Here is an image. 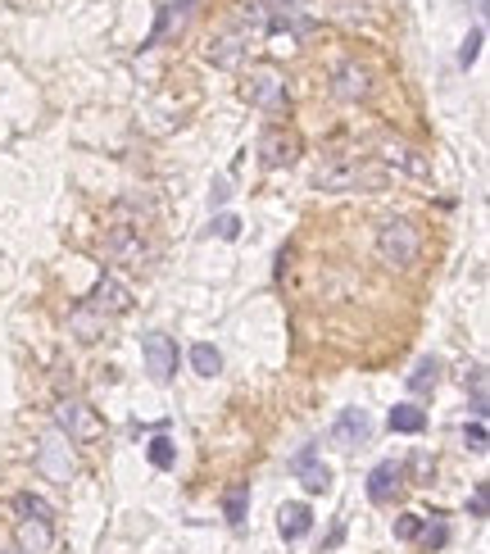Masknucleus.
Returning a JSON list of instances; mask_svg holds the SVG:
<instances>
[{
  "instance_id": "nucleus-31",
  "label": "nucleus",
  "mask_w": 490,
  "mask_h": 554,
  "mask_svg": "<svg viewBox=\"0 0 490 554\" xmlns=\"http://www.w3.org/2000/svg\"><path fill=\"white\" fill-rule=\"evenodd\" d=\"M272 5H277V10H282V5H287V14H291V10H296V0H272Z\"/></svg>"
},
{
  "instance_id": "nucleus-18",
  "label": "nucleus",
  "mask_w": 490,
  "mask_h": 554,
  "mask_svg": "<svg viewBox=\"0 0 490 554\" xmlns=\"http://www.w3.org/2000/svg\"><path fill=\"white\" fill-rule=\"evenodd\" d=\"M105 323H109V318L96 314L91 305H78L73 314H68V332H73L78 341H100V336H105Z\"/></svg>"
},
{
  "instance_id": "nucleus-5",
  "label": "nucleus",
  "mask_w": 490,
  "mask_h": 554,
  "mask_svg": "<svg viewBox=\"0 0 490 554\" xmlns=\"http://www.w3.org/2000/svg\"><path fill=\"white\" fill-rule=\"evenodd\" d=\"M241 91H245V100L254 109H268V114L287 109V78L277 74V68H250V78H245Z\"/></svg>"
},
{
  "instance_id": "nucleus-10",
  "label": "nucleus",
  "mask_w": 490,
  "mask_h": 554,
  "mask_svg": "<svg viewBox=\"0 0 490 554\" xmlns=\"http://www.w3.org/2000/svg\"><path fill=\"white\" fill-rule=\"evenodd\" d=\"M400 491H404V463L382 459V463L368 472V500H373V505H391Z\"/></svg>"
},
{
  "instance_id": "nucleus-19",
  "label": "nucleus",
  "mask_w": 490,
  "mask_h": 554,
  "mask_svg": "<svg viewBox=\"0 0 490 554\" xmlns=\"http://www.w3.org/2000/svg\"><path fill=\"white\" fill-rule=\"evenodd\" d=\"M386 423H391V432H400V437H417V432L427 428V413L417 409V404H395Z\"/></svg>"
},
{
  "instance_id": "nucleus-1",
  "label": "nucleus",
  "mask_w": 490,
  "mask_h": 554,
  "mask_svg": "<svg viewBox=\"0 0 490 554\" xmlns=\"http://www.w3.org/2000/svg\"><path fill=\"white\" fill-rule=\"evenodd\" d=\"M55 428H59L68 441H73V446H91V441L105 437L100 413H96L87 400H78V395H64V400L55 404Z\"/></svg>"
},
{
  "instance_id": "nucleus-16",
  "label": "nucleus",
  "mask_w": 490,
  "mask_h": 554,
  "mask_svg": "<svg viewBox=\"0 0 490 554\" xmlns=\"http://www.w3.org/2000/svg\"><path fill=\"white\" fill-rule=\"evenodd\" d=\"M291 468L300 472V481H305V491H309V496H322V491L331 487V468L314 459V446H305V450L291 459Z\"/></svg>"
},
{
  "instance_id": "nucleus-22",
  "label": "nucleus",
  "mask_w": 490,
  "mask_h": 554,
  "mask_svg": "<svg viewBox=\"0 0 490 554\" xmlns=\"http://www.w3.org/2000/svg\"><path fill=\"white\" fill-rule=\"evenodd\" d=\"M14 514L19 518H41V523H55V505H46L41 496H32V491H19L14 496Z\"/></svg>"
},
{
  "instance_id": "nucleus-30",
  "label": "nucleus",
  "mask_w": 490,
  "mask_h": 554,
  "mask_svg": "<svg viewBox=\"0 0 490 554\" xmlns=\"http://www.w3.org/2000/svg\"><path fill=\"white\" fill-rule=\"evenodd\" d=\"M0 554H28V550H19V545L10 541V545H0Z\"/></svg>"
},
{
  "instance_id": "nucleus-2",
  "label": "nucleus",
  "mask_w": 490,
  "mask_h": 554,
  "mask_svg": "<svg viewBox=\"0 0 490 554\" xmlns=\"http://www.w3.org/2000/svg\"><path fill=\"white\" fill-rule=\"evenodd\" d=\"M417 250H423V237H417V228L408 219H386L377 228V259L386 268H408L417 259Z\"/></svg>"
},
{
  "instance_id": "nucleus-24",
  "label": "nucleus",
  "mask_w": 490,
  "mask_h": 554,
  "mask_svg": "<svg viewBox=\"0 0 490 554\" xmlns=\"http://www.w3.org/2000/svg\"><path fill=\"white\" fill-rule=\"evenodd\" d=\"M146 459H150L155 468H173V463H177V446H173L168 437H155V441L146 446Z\"/></svg>"
},
{
  "instance_id": "nucleus-23",
  "label": "nucleus",
  "mask_w": 490,
  "mask_h": 554,
  "mask_svg": "<svg viewBox=\"0 0 490 554\" xmlns=\"http://www.w3.org/2000/svg\"><path fill=\"white\" fill-rule=\"evenodd\" d=\"M191 368H195L200 377H219V373H223V355L214 351V345H204V341H200L195 351H191Z\"/></svg>"
},
{
  "instance_id": "nucleus-20",
  "label": "nucleus",
  "mask_w": 490,
  "mask_h": 554,
  "mask_svg": "<svg viewBox=\"0 0 490 554\" xmlns=\"http://www.w3.org/2000/svg\"><path fill=\"white\" fill-rule=\"evenodd\" d=\"M245 514H250V487H245V481H236V487L223 491V518H228L232 527H241Z\"/></svg>"
},
{
  "instance_id": "nucleus-11",
  "label": "nucleus",
  "mask_w": 490,
  "mask_h": 554,
  "mask_svg": "<svg viewBox=\"0 0 490 554\" xmlns=\"http://www.w3.org/2000/svg\"><path fill=\"white\" fill-rule=\"evenodd\" d=\"M87 305H91L96 314H105V318H123V314L132 309V291H127L123 282H114V277H100L96 291L87 296Z\"/></svg>"
},
{
  "instance_id": "nucleus-4",
  "label": "nucleus",
  "mask_w": 490,
  "mask_h": 554,
  "mask_svg": "<svg viewBox=\"0 0 490 554\" xmlns=\"http://www.w3.org/2000/svg\"><path fill=\"white\" fill-rule=\"evenodd\" d=\"M37 468H41L46 481H55V487H68V481H73V472H78V463H73V441H68L59 428H50V432L41 437V446H37Z\"/></svg>"
},
{
  "instance_id": "nucleus-15",
  "label": "nucleus",
  "mask_w": 490,
  "mask_h": 554,
  "mask_svg": "<svg viewBox=\"0 0 490 554\" xmlns=\"http://www.w3.org/2000/svg\"><path fill=\"white\" fill-rule=\"evenodd\" d=\"M14 545L28 550V554H50V550H55V523L19 518V523H14Z\"/></svg>"
},
{
  "instance_id": "nucleus-27",
  "label": "nucleus",
  "mask_w": 490,
  "mask_h": 554,
  "mask_svg": "<svg viewBox=\"0 0 490 554\" xmlns=\"http://www.w3.org/2000/svg\"><path fill=\"white\" fill-rule=\"evenodd\" d=\"M481 41H486V32H481V28H472V32H468V41H463V50H459V64H463V68H468V64L477 59Z\"/></svg>"
},
{
  "instance_id": "nucleus-25",
  "label": "nucleus",
  "mask_w": 490,
  "mask_h": 554,
  "mask_svg": "<svg viewBox=\"0 0 490 554\" xmlns=\"http://www.w3.org/2000/svg\"><path fill=\"white\" fill-rule=\"evenodd\" d=\"M423 523H427L423 514H400L395 518V536L400 541H423Z\"/></svg>"
},
{
  "instance_id": "nucleus-14",
  "label": "nucleus",
  "mask_w": 490,
  "mask_h": 554,
  "mask_svg": "<svg viewBox=\"0 0 490 554\" xmlns=\"http://www.w3.org/2000/svg\"><path fill=\"white\" fill-rule=\"evenodd\" d=\"M368 432H373V423H368L364 409H340V419L331 423V441L340 450H355L359 441H368Z\"/></svg>"
},
{
  "instance_id": "nucleus-8",
  "label": "nucleus",
  "mask_w": 490,
  "mask_h": 554,
  "mask_svg": "<svg viewBox=\"0 0 490 554\" xmlns=\"http://www.w3.org/2000/svg\"><path fill=\"white\" fill-rule=\"evenodd\" d=\"M142 355H146V373L155 382H168L177 373V341L168 332H146L142 336Z\"/></svg>"
},
{
  "instance_id": "nucleus-17",
  "label": "nucleus",
  "mask_w": 490,
  "mask_h": 554,
  "mask_svg": "<svg viewBox=\"0 0 490 554\" xmlns=\"http://www.w3.org/2000/svg\"><path fill=\"white\" fill-rule=\"evenodd\" d=\"M277 527H282V536H287V541H305V536H309V527H314L309 505H300V500L282 505V514H277Z\"/></svg>"
},
{
  "instance_id": "nucleus-29",
  "label": "nucleus",
  "mask_w": 490,
  "mask_h": 554,
  "mask_svg": "<svg viewBox=\"0 0 490 554\" xmlns=\"http://www.w3.org/2000/svg\"><path fill=\"white\" fill-rule=\"evenodd\" d=\"M486 496L490 491H486V481H481V487L472 491V518H486Z\"/></svg>"
},
{
  "instance_id": "nucleus-13",
  "label": "nucleus",
  "mask_w": 490,
  "mask_h": 554,
  "mask_svg": "<svg viewBox=\"0 0 490 554\" xmlns=\"http://www.w3.org/2000/svg\"><path fill=\"white\" fill-rule=\"evenodd\" d=\"M382 164H391V169H400V173H408V177H432L427 155L413 151V146H404V142H382Z\"/></svg>"
},
{
  "instance_id": "nucleus-3",
  "label": "nucleus",
  "mask_w": 490,
  "mask_h": 554,
  "mask_svg": "<svg viewBox=\"0 0 490 554\" xmlns=\"http://www.w3.org/2000/svg\"><path fill=\"white\" fill-rule=\"evenodd\" d=\"M105 259L142 273V268H150V264H155V246L142 237V228L118 223V228H109V232H105Z\"/></svg>"
},
{
  "instance_id": "nucleus-9",
  "label": "nucleus",
  "mask_w": 490,
  "mask_h": 554,
  "mask_svg": "<svg viewBox=\"0 0 490 554\" xmlns=\"http://www.w3.org/2000/svg\"><path fill=\"white\" fill-rule=\"evenodd\" d=\"M331 96L345 100V105H355V100H368L373 96V74L359 64V59H345L336 74H331Z\"/></svg>"
},
{
  "instance_id": "nucleus-6",
  "label": "nucleus",
  "mask_w": 490,
  "mask_h": 554,
  "mask_svg": "<svg viewBox=\"0 0 490 554\" xmlns=\"http://www.w3.org/2000/svg\"><path fill=\"white\" fill-rule=\"evenodd\" d=\"M377 186L382 182V173L377 169H364L359 160H336V164H327V169H318V186L322 191H355V186Z\"/></svg>"
},
{
  "instance_id": "nucleus-26",
  "label": "nucleus",
  "mask_w": 490,
  "mask_h": 554,
  "mask_svg": "<svg viewBox=\"0 0 490 554\" xmlns=\"http://www.w3.org/2000/svg\"><path fill=\"white\" fill-rule=\"evenodd\" d=\"M214 237L236 241V237H241V219H236V214H219V219H214Z\"/></svg>"
},
{
  "instance_id": "nucleus-7",
  "label": "nucleus",
  "mask_w": 490,
  "mask_h": 554,
  "mask_svg": "<svg viewBox=\"0 0 490 554\" xmlns=\"http://www.w3.org/2000/svg\"><path fill=\"white\" fill-rule=\"evenodd\" d=\"M300 160V136L287 127H268L259 136V164L263 169H291Z\"/></svg>"
},
{
  "instance_id": "nucleus-12",
  "label": "nucleus",
  "mask_w": 490,
  "mask_h": 554,
  "mask_svg": "<svg viewBox=\"0 0 490 554\" xmlns=\"http://www.w3.org/2000/svg\"><path fill=\"white\" fill-rule=\"evenodd\" d=\"M245 46H250V32L236 23V28H228V32H219L214 41H209V64H219V68H236L241 64V55H245Z\"/></svg>"
},
{
  "instance_id": "nucleus-21",
  "label": "nucleus",
  "mask_w": 490,
  "mask_h": 554,
  "mask_svg": "<svg viewBox=\"0 0 490 554\" xmlns=\"http://www.w3.org/2000/svg\"><path fill=\"white\" fill-rule=\"evenodd\" d=\"M436 382H441V364L436 359H417V368L408 373V391L427 395V391H436Z\"/></svg>"
},
{
  "instance_id": "nucleus-28",
  "label": "nucleus",
  "mask_w": 490,
  "mask_h": 554,
  "mask_svg": "<svg viewBox=\"0 0 490 554\" xmlns=\"http://www.w3.org/2000/svg\"><path fill=\"white\" fill-rule=\"evenodd\" d=\"M463 441H468V450H472V454H486V428H481V419L463 428Z\"/></svg>"
}]
</instances>
